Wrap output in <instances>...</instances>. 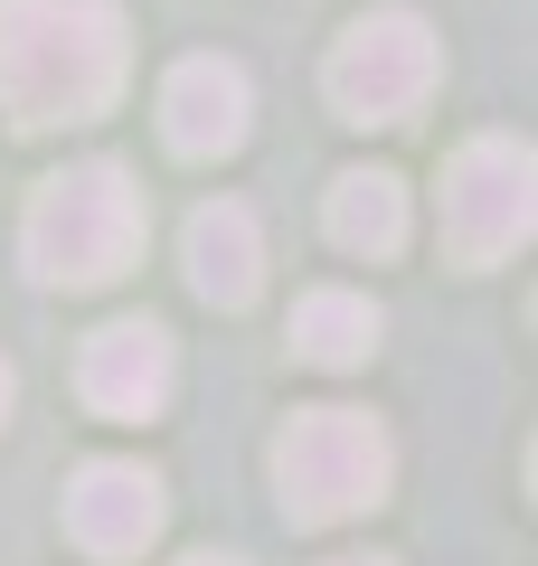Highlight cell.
Wrapping results in <instances>:
<instances>
[{"mask_svg":"<svg viewBox=\"0 0 538 566\" xmlns=\"http://www.w3.org/2000/svg\"><path fill=\"white\" fill-rule=\"evenodd\" d=\"M133 29L114 0H0V104L10 123H95L123 95Z\"/></svg>","mask_w":538,"mask_h":566,"instance_id":"cell-1","label":"cell"},{"mask_svg":"<svg viewBox=\"0 0 538 566\" xmlns=\"http://www.w3.org/2000/svg\"><path fill=\"white\" fill-rule=\"evenodd\" d=\"M142 189L123 161H76L58 170V180H39V199H29V227H20V255L39 283H114L123 264L142 255Z\"/></svg>","mask_w":538,"mask_h":566,"instance_id":"cell-2","label":"cell"},{"mask_svg":"<svg viewBox=\"0 0 538 566\" xmlns=\"http://www.w3.org/2000/svg\"><path fill=\"white\" fill-rule=\"evenodd\" d=\"M387 482H397V444L369 406H302L275 434V491H283V520L302 528L379 510Z\"/></svg>","mask_w":538,"mask_h":566,"instance_id":"cell-3","label":"cell"},{"mask_svg":"<svg viewBox=\"0 0 538 566\" xmlns=\"http://www.w3.org/2000/svg\"><path fill=\"white\" fill-rule=\"evenodd\" d=\"M435 76H444V48H435V29L416 10H369V20H350L340 48H331V66H321L340 123H406L435 95Z\"/></svg>","mask_w":538,"mask_h":566,"instance_id":"cell-4","label":"cell"},{"mask_svg":"<svg viewBox=\"0 0 538 566\" xmlns=\"http://www.w3.org/2000/svg\"><path fill=\"white\" fill-rule=\"evenodd\" d=\"M529 227H538V161H529V142H510V133L463 142L454 161H444V245H454V264L519 255Z\"/></svg>","mask_w":538,"mask_h":566,"instance_id":"cell-5","label":"cell"},{"mask_svg":"<svg viewBox=\"0 0 538 566\" xmlns=\"http://www.w3.org/2000/svg\"><path fill=\"white\" fill-rule=\"evenodd\" d=\"M170 378H179V349H170L161 322H104L95 340H85V359H76L85 406L114 416V424L161 416V406H170Z\"/></svg>","mask_w":538,"mask_h":566,"instance_id":"cell-6","label":"cell"},{"mask_svg":"<svg viewBox=\"0 0 538 566\" xmlns=\"http://www.w3.org/2000/svg\"><path fill=\"white\" fill-rule=\"evenodd\" d=\"M246 123H256V85H246L237 57H179L170 66V85H161V133H170L179 161L237 151Z\"/></svg>","mask_w":538,"mask_h":566,"instance_id":"cell-7","label":"cell"},{"mask_svg":"<svg viewBox=\"0 0 538 566\" xmlns=\"http://www.w3.org/2000/svg\"><path fill=\"white\" fill-rule=\"evenodd\" d=\"M161 520H170V501H161V472L142 463H85L66 482V538L85 557H142L161 538Z\"/></svg>","mask_w":538,"mask_h":566,"instance_id":"cell-8","label":"cell"},{"mask_svg":"<svg viewBox=\"0 0 538 566\" xmlns=\"http://www.w3.org/2000/svg\"><path fill=\"white\" fill-rule=\"evenodd\" d=\"M189 293L199 303H218V312H237V303H256V283H265V227H256V208H237V199H208L199 218H189Z\"/></svg>","mask_w":538,"mask_h":566,"instance_id":"cell-9","label":"cell"},{"mask_svg":"<svg viewBox=\"0 0 538 566\" xmlns=\"http://www.w3.org/2000/svg\"><path fill=\"white\" fill-rule=\"evenodd\" d=\"M321 218H331L340 255H397L406 245V180L397 170H340Z\"/></svg>","mask_w":538,"mask_h":566,"instance_id":"cell-10","label":"cell"},{"mask_svg":"<svg viewBox=\"0 0 538 566\" xmlns=\"http://www.w3.org/2000/svg\"><path fill=\"white\" fill-rule=\"evenodd\" d=\"M369 349H379V303H369V293L321 283V293H302V303H293V359H312V368H359Z\"/></svg>","mask_w":538,"mask_h":566,"instance_id":"cell-11","label":"cell"},{"mask_svg":"<svg viewBox=\"0 0 538 566\" xmlns=\"http://www.w3.org/2000/svg\"><path fill=\"white\" fill-rule=\"evenodd\" d=\"M10 397H20V378H10V359H0V424H10Z\"/></svg>","mask_w":538,"mask_h":566,"instance_id":"cell-12","label":"cell"},{"mask_svg":"<svg viewBox=\"0 0 538 566\" xmlns=\"http://www.w3.org/2000/svg\"><path fill=\"white\" fill-rule=\"evenodd\" d=\"M331 566H397V557H331Z\"/></svg>","mask_w":538,"mask_h":566,"instance_id":"cell-13","label":"cell"},{"mask_svg":"<svg viewBox=\"0 0 538 566\" xmlns=\"http://www.w3.org/2000/svg\"><path fill=\"white\" fill-rule=\"evenodd\" d=\"M179 566H237V557H179Z\"/></svg>","mask_w":538,"mask_h":566,"instance_id":"cell-14","label":"cell"}]
</instances>
